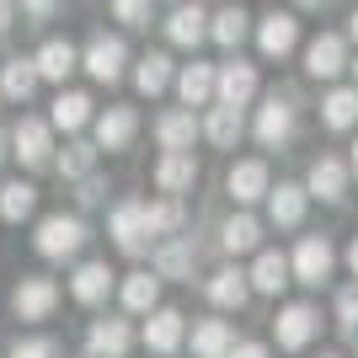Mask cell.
Instances as JSON below:
<instances>
[{"instance_id":"1","label":"cell","mask_w":358,"mask_h":358,"mask_svg":"<svg viewBox=\"0 0 358 358\" xmlns=\"http://www.w3.org/2000/svg\"><path fill=\"white\" fill-rule=\"evenodd\" d=\"M86 241H91V230H86L80 214H43L32 246H38V257H48V262H70V257H80Z\"/></svg>"},{"instance_id":"32","label":"cell","mask_w":358,"mask_h":358,"mask_svg":"<svg viewBox=\"0 0 358 358\" xmlns=\"http://www.w3.org/2000/svg\"><path fill=\"white\" fill-rule=\"evenodd\" d=\"M32 91H38V64L22 59V54L6 59V70H0V96H6V102H27Z\"/></svg>"},{"instance_id":"34","label":"cell","mask_w":358,"mask_h":358,"mask_svg":"<svg viewBox=\"0 0 358 358\" xmlns=\"http://www.w3.org/2000/svg\"><path fill=\"white\" fill-rule=\"evenodd\" d=\"M118 294H123V310L145 315V310H155V305H161V278H155V273H129Z\"/></svg>"},{"instance_id":"27","label":"cell","mask_w":358,"mask_h":358,"mask_svg":"<svg viewBox=\"0 0 358 358\" xmlns=\"http://www.w3.org/2000/svg\"><path fill=\"white\" fill-rule=\"evenodd\" d=\"M321 123H327L331 134H348L358 123V86H331L321 96Z\"/></svg>"},{"instance_id":"46","label":"cell","mask_w":358,"mask_h":358,"mask_svg":"<svg viewBox=\"0 0 358 358\" xmlns=\"http://www.w3.org/2000/svg\"><path fill=\"white\" fill-rule=\"evenodd\" d=\"M348 268H353V278H358V236H353V246H348Z\"/></svg>"},{"instance_id":"39","label":"cell","mask_w":358,"mask_h":358,"mask_svg":"<svg viewBox=\"0 0 358 358\" xmlns=\"http://www.w3.org/2000/svg\"><path fill=\"white\" fill-rule=\"evenodd\" d=\"M11 358H64V348L54 343V337H16Z\"/></svg>"},{"instance_id":"42","label":"cell","mask_w":358,"mask_h":358,"mask_svg":"<svg viewBox=\"0 0 358 358\" xmlns=\"http://www.w3.org/2000/svg\"><path fill=\"white\" fill-rule=\"evenodd\" d=\"M337 327H348V331L358 327V284H348L343 294H337Z\"/></svg>"},{"instance_id":"9","label":"cell","mask_w":358,"mask_h":358,"mask_svg":"<svg viewBox=\"0 0 358 358\" xmlns=\"http://www.w3.org/2000/svg\"><path fill=\"white\" fill-rule=\"evenodd\" d=\"M257 96V64H246V59H224V64H214V102H224V107H246Z\"/></svg>"},{"instance_id":"24","label":"cell","mask_w":358,"mask_h":358,"mask_svg":"<svg viewBox=\"0 0 358 358\" xmlns=\"http://www.w3.org/2000/svg\"><path fill=\"white\" fill-rule=\"evenodd\" d=\"M193 268H198L193 236H177V241H166V246H155V278H187L193 284Z\"/></svg>"},{"instance_id":"41","label":"cell","mask_w":358,"mask_h":358,"mask_svg":"<svg viewBox=\"0 0 358 358\" xmlns=\"http://www.w3.org/2000/svg\"><path fill=\"white\" fill-rule=\"evenodd\" d=\"M75 182H80V193H75V203H80V209H96V203L107 198V182L96 177V171H86V177H75Z\"/></svg>"},{"instance_id":"11","label":"cell","mask_w":358,"mask_h":358,"mask_svg":"<svg viewBox=\"0 0 358 358\" xmlns=\"http://www.w3.org/2000/svg\"><path fill=\"white\" fill-rule=\"evenodd\" d=\"M91 129H96V150L118 155V150L134 145V134H139V113H134V107H107V113H96V118H91Z\"/></svg>"},{"instance_id":"23","label":"cell","mask_w":358,"mask_h":358,"mask_svg":"<svg viewBox=\"0 0 358 358\" xmlns=\"http://www.w3.org/2000/svg\"><path fill=\"white\" fill-rule=\"evenodd\" d=\"M198 134H209V145H214V150H236V145H241V134H246V118H241V107L214 102V107H209V118L198 123Z\"/></svg>"},{"instance_id":"2","label":"cell","mask_w":358,"mask_h":358,"mask_svg":"<svg viewBox=\"0 0 358 358\" xmlns=\"http://www.w3.org/2000/svg\"><path fill=\"white\" fill-rule=\"evenodd\" d=\"M80 70L96 80V86H118L123 70H129V43L118 32H96L86 48H80Z\"/></svg>"},{"instance_id":"18","label":"cell","mask_w":358,"mask_h":358,"mask_svg":"<svg viewBox=\"0 0 358 358\" xmlns=\"http://www.w3.org/2000/svg\"><path fill=\"white\" fill-rule=\"evenodd\" d=\"M32 64H38V80H70L75 70H80V48L70 43V38H48L38 54H32Z\"/></svg>"},{"instance_id":"26","label":"cell","mask_w":358,"mask_h":358,"mask_svg":"<svg viewBox=\"0 0 358 358\" xmlns=\"http://www.w3.org/2000/svg\"><path fill=\"white\" fill-rule=\"evenodd\" d=\"M177 96H182V107H203V102H214V64H203V59H193V64H182L177 75Z\"/></svg>"},{"instance_id":"38","label":"cell","mask_w":358,"mask_h":358,"mask_svg":"<svg viewBox=\"0 0 358 358\" xmlns=\"http://www.w3.org/2000/svg\"><path fill=\"white\" fill-rule=\"evenodd\" d=\"M96 155H102V150H96V145H86V139H75V145H64L59 150V161H54V166H59V177H86V171H96Z\"/></svg>"},{"instance_id":"33","label":"cell","mask_w":358,"mask_h":358,"mask_svg":"<svg viewBox=\"0 0 358 358\" xmlns=\"http://www.w3.org/2000/svg\"><path fill=\"white\" fill-rule=\"evenodd\" d=\"M171 75H177L171 54H145V59L134 64V86H139V96H161V91L171 86Z\"/></svg>"},{"instance_id":"19","label":"cell","mask_w":358,"mask_h":358,"mask_svg":"<svg viewBox=\"0 0 358 358\" xmlns=\"http://www.w3.org/2000/svg\"><path fill=\"white\" fill-rule=\"evenodd\" d=\"M129 348H134V331H129V321H118V315L91 321V331H86V353H91V358H123Z\"/></svg>"},{"instance_id":"4","label":"cell","mask_w":358,"mask_h":358,"mask_svg":"<svg viewBox=\"0 0 358 358\" xmlns=\"http://www.w3.org/2000/svg\"><path fill=\"white\" fill-rule=\"evenodd\" d=\"M315 331H321V310H315V305H305V299L284 305V310H278V321H273V337H278V348H284V353L310 348Z\"/></svg>"},{"instance_id":"50","label":"cell","mask_w":358,"mask_h":358,"mask_svg":"<svg viewBox=\"0 0 358 358\" xmlns=\"http://www.w3.org/2000/svg\"><path fill=\"white\" fill-rule=\"evenodd\" d=\"M348 177H358V139H353V161H348Z\"/></svg>"},{"instance_id":"5","label":"cell","mask_w":358,"mask_h":358,"mask_svg":"<svg viewBox=\"0 0 358 358\" xmlns=\"http://www.w3.org/2000/svg\"><path fill=\"white\" fill-rule=\"evenodd\" d=\"M107 236H113V246H118L123 257H145V252H150V230H145V203H139V198H129V203H118V209H113V220H107Z\"/></svg>"},{"instance_id":"15","label":"cell","mask_w":358,"mask_h":358,"mask_svg":"<svg viewBox=\"0 0 358 358\" xmlns=\"http://www.w3.org/2000/svg\"><path fill=\"white\" fill-rule=\"evenodd\" d=\"M145 348L150 353H177L182 348V331H187V321H182V310H171V305H155V310H145Z\"/></svg>"},{"instance_id":"31","label":"cell","mask_w":358,"mask_h":358,"mask_svg":"<svg viewBox=\"0 0 358 358\" xmlns=\"http://www.w3.org/2000/svg\"><path fill=\"white\" fill-rule=\"evenodd\" d=\"M220 246L230 257H246V252H257L262 246V220L257 214H236V220H224V230H220Z\"/></svg>"},{"instance_id":"47","label":"cell","mask_w":358,"mask_h":358,"mask_svg":"<svg viewBox=\"0 0 358 358\" xmlns=\"http://www.w3.org/2000/svg\"><path fill=\"white\" fill-rule=\"evenodd\" d=\"M0 161H11V134L0 129Z\"/></svg>"},{"instance_id":"3","label":"cell","mask_w":358,"mask_h":358,"mask_svg":"<svg viewBox=\"0 0 358 358\" xmlns=\"http://www.w3.org/2000/svg\"><path fill=\"white\" fill-rule=\"evenodd\" d=\"M337 268V252H331L327 236H299L294 257H289V284H305V289H321Z\"/></svg>"},{"instance_id":"49","label":"cell","mask_w":358,"mask_h":358,"mask_svg":"<svg viewBox=\"0 0 358 358\" xmlns=\"http://www.w3.org/2000/svg\"><path fill=\"white\" fill-rule=\"evenodd\" d=\"M348 38H353V43H358V11L348 16Z\"/></svg>"},{"instance_id":"53","label":"cell","mask_w":358,"mask_h":358,"mask_svg":"<svg viewBox=\"0 0 358 358\" xmlns=\"http://www.w3.org/2000/svg\"><path fill=\"white\" fill-rule=\"evenodd\" d=\"M171 6H177V0H171Z\"/></svg>"},{"instance_id":"20","label":"cell","mask_w":358,"mask_h":358,"mask_svg":"<svg viewBox=\"0 0 358 358\" xmlns=\"http://www.w3.org/2000/svg\"><path fill=\"white\" fill-rule=\"evenodd\" d=\"M209 38L224 54H236V48L252 38V11H246V6H220V11H209Z\"/></svg>"},{"instance_id":"14","label":"cell","mask_w":358,"mask_h":358,"mask_svg":"<svg viewBox=\"0 0 358 358\" xmlns=\"http://www.w3.org/2000/svg\"><path fill=\"white\" fill-rule=\"evenodd\" d=\"M11 155L22 166H48V155H54V134H48L43 118H22L11 129Z\"/></svg>"},{"instance_id":"17","label":"cell","mask_w":358,"mask_h":358,"mask_svg":"<svg viewBox=\"0 0 358 358\" xmlns=\"http://www.w3.org/2000/svg\"><path fill=\"white\" fill-rule=\"evenodd\" d=\"M193 182H198L193 150H166L161 161H155V187H161V193L182 198V193H193Z\"/></svg>"},{"instance_id":"43","label":"cell","mask_w":358,"mask_h":358,"mask_svg":"<svg viewBox=\"0 0 358 358\" xmlns=\"http://www.w3.org/2000/svg\"><path fill=\"white\" fill-rule=\"evenodd\" d=\"M16 6L27 22H54V11H59V0H16Z\"/></svg>"},{"instance_id":"45","label":"cell","mask_w":358,"mask_h":358,"mask_svg":"<svg viewBox=\"0 0 358 358\" xmlns=\"http://www.w3.org/2000/svg\"><path fill=\"white\" fill-rule=\"evenodd\" d=\"M16 27V0H0V32Z\"/></svg>"},{"instance_id":"30","label":"cell","mask_w":358,"mask_h":358,"mask_svg":"<svg viewBox=\"0 0 358 358\" xmlns=\"http://www.w3.org/2000/svg\"><path fill=\"white\" fill-rule=\"evenodd\" d=\"M48 123H54V129H64V134H80V129L91 123V96H86V91H59V96H54Z\"/></svg>"},{"instance_id":"7","label":"cell","mask_w":358,"mask_h":358,"mask_svg":"<svg viewBox=\"0 0 358 358\" xmlns=\"http://www.w3.org/2000/svg\"><path fill=\"white\" fill-rule=\"evenodd\" d=\"M348 70V38L343 32H315L305 43V75L310 80H337Z\"/></svg>"},{"instance_id":"16","label":"cell","mask_w":358,"mask_h":358,"mask_svg":"<svg viewBox=\"0 0 358 358\" xmlns=\"http://www.w3.org/2000/svg\"><path fill=\"white\" fill-rule=\"evenodd\" d=\"M268 220L278 224V230H299L305 224V203H310V193L299 187V182H278V187H268Z\"/></svg>"},{"instance_id":"6","label":"cell","mask_w":358,"mask_h":358,"mask_svg":"<svg viewBox=\"0 0 358 358\" xmlns=\"http://www.w3.org/2000/svg\"><path fill=\"white\" fill-rule=\"evenodd\" d=\"M252 134H257L262 150H284L289 139H294V102H289V96H268V102L257 107Z\"/></svg>"},{"instance_id":"48","label":"cell","mask_w":358,"mask_h":358,"mask_svg":"<svg viewBox=\"0 0 358 358\" xmlns=\"http://www.w3.org/2000/svg\"><path fill=\"white\" fill-rule=\"evenodd\" d=\"M299 11H321V6H327V0H294Z\"/></svg>"},{"instance_id":"36","label":"cell","mask_w":358,"mask_h":358,"mask_svg":"<svg viewBox=\"0 0 358 358\" xmlns=\"http://www.w3.org/2000/svg\"><path fill=\"white\" fill-rule=\"evenodd\" d=\"M230 343H236L230 321H198V327H193V353L198 358H224Z\"/></svg>"},{"instance_id":"40","label":"cell","mask_w":358,"mask_h":358,"mask_svg":"<svg viewBox=\"0 0 358 358\" xmlns=\"http://www.w3.org/2000/svg\"><path fill=\"white\" fill-rule=\"evenodd\" d=\"M123 27H150V0H107Z\"/></svg>"},{"instance_id":"22","label":"cell","mask_w":358,"mask_h":358,"mask_svg":"<svg viewBox=\"0 0 358 358\" xmlns=\"http://www.w3.org/2000/svg\"><path fill=\"white\" fill-rule=\"evenodd\" d=\"M107 294H113V268H107V262H80V268L70 273V299L75 305H102Z\"/></svg>"},{"instance_id":"37","label":"cell","mask_w":358,"mask_h":358,"mask_svg":"<svg viewBox=\"0 0 358 358\" xmlns=\"http://www.w3.org/2000/svg\"><path fill=\"white\" fill-rule=\"evenodd\" d=\"M182 220H187V214H182V198H155V203H145V230L150 236H177L182 230Z\"/></svg>"},{"instance_id":"29","label":"cell","mask_w":358,"mask_h":358,"mask_svg":"<svg viewBox=\"0 0 358 358\" xmlns=\"http://www.w3.org/2000/svg\"><path fill=\"white\" fill-rule=\"evenodd\" d=\"M203 294H209L220 310H241V305L252 299V284H246V273H241V268H220L209 284H203Z\"/></svg>"},{"instance_id":"52","label":"cell","mask_w":358,"mask_h":358,"mask_svg":"<svg viewBox=\"0 0 358 358\" xmlns=\"http://www.w3.org/2000/svg\"><path fill=\"white\" fill-rule=\"evenodd\" d=\"M321 358H343V353H321Z\"/></svg>"},{"instance_id":"13","label":"cell","mask_w":358,"mask_h":358,"mask_svg":"<svg viewBox=\"0 0 358 358\" xmlns=\"http://www.w3.org/2000/svg\"><path fill=\"white\" fill-rule=\"evenodd\" d=\"M305 193L321 198V203H343V198H348V161H337V155L310 161V171H305Z\"/></svg>"},{"instance_id":"35","label":"cell","mask_w":358,"mask_h":358,"mask_svg":"<svg viewBox=\"0 0 358 358\" xmlns=\"http://www.w3.org/2000/svg\"><path fill=\"white\" fill-rule=\"evenodd\" d=\"M32 209H38V187H32V182H6V187H0V220L6 224L32 220Z\"/></svg>"},{"instance_id":"10","label":"cell","mask_w":358,"mask_h":358,"mask_svg":"<svg viewBox=\"0 0 358 358\" xmlns=\"http://www.w3.org/2000/svg\"><path fill=\"white\" fill-rule=\"evenodd\" d=\"M299 43V16L294 11H268L257 22V48H262V59H289Z\"/></svg>"},{"instance_id":"28","label":"cell","mask_w":358,"mask_h":358,"mask_svg":"<svg viewBox=\"0 0 358 358\" xmlns=\"http://www.w3.org/2000/svg\"><path fill=\"white\" fill-rule=\"evenodd\" d=\"M246 284H252L257 294H284V284H289V257L284 252H262V246H257V262H252V273H246Z\"/></svg>"},{"instance_id":"21","label":"cell","mask_w":358,"mask_h":358,"mask_svg":"<svg viewBox=\"0 0 358 358\" xmlns=\"http://www.w3.org/2000/svg\"><path fill=\"white\" fill-rule=\"evenodd\" d=\"M268 187H273L268 161H236V166H230V177H224V193L236 198V203H257Z\"/></svg>"},{"instance_id":"12","label":"cell","mask_w":358,"mask_h":358,"mask_svg":"<svg viewBox=\"0 0 358 358\" xmlns=\"http://www.w3.org/2000/svg\"><path fill=\"white\" fill-rule=\"evenodd\" d=\"M166 38L177 48H198L209 38V6H198V0H177L171 16H166Z\"/></svg>"},{"instance_id":"8","label":"cell","mask_w":358,"mask_h":358,"mask_svg":"<svg viewBox=\"0 0 358 358\" xmlns=\"http://www.w3.org/2000/svg\"><path fill=\"white\" fill-rule=\"evenodd\" d=\"M59 310V284L54 278H22L11 289V315L16 321H48Z\"/></svg>"},{"instance_id":"51","label":"cell","mask_w":358,"mask_h":358,"mask_svg":"<svg viewBox=\"0 0 358 358\" xmlns=\"http://www.w3.org/2000/svg\"><path fill=\"white\" fill-rule=\"evenodd\" d=\"M348 70H353V86H358V59H348Z\"/></svg>"},{"instance_id":"25","label":"cell","mask_w":358,"mask_h":358,"mask_svg":"<svg viewBox=\"0 0 358 358\" xmlns=\"http://www.w3.org/2000/svg\"><path fill=\"white\" fill-rule=\"evenodd\" d=\"M155 139H161V150H193V139H198L193 107H166L155 118Z\"/></svg>"},{"instance_id":"44","label":"cell","mask_w":358,"mask_h":358,"mask_svg":"<svg viewBox=\"0 0 358 358\" xmlns=\"http://www.w3.org/2000/svg\"><path fill=\"white\" fill-rule=\"evenodd\" d=\"M224 358H273V353H268V343H230Z\"/></svg>"}]
</instances>
